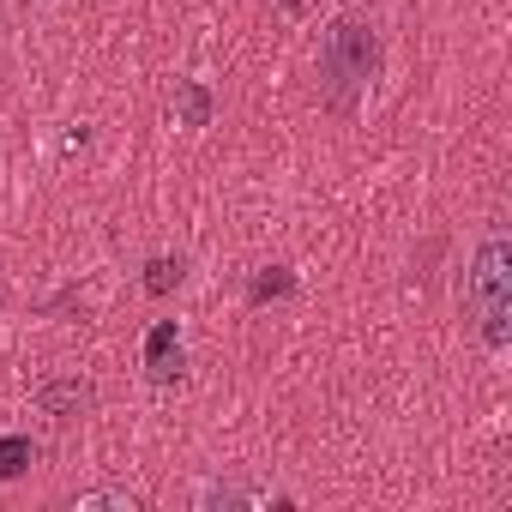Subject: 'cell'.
<instances>
[{
	"instance_id": "ba28073f",
	"label": "cell",
	"mask_w": 512,
	"mask_h": 512,
	"mask_svg": "<svg viewBox=\"0 0 512 512\" xmlns=\"http://www.w3.org/2000/svg\"><path fill=\"white\" fill-rule=\"evenodd\" d=\"M79 512H133V494L127 488H91V494H79Z\"/></svg>"
},
{
	"instance_id": "6da1fadb",
	"label": "cell",
	"mask_w": 512,
	"mask_h": 512,
	"mask_svg": "<svg viewBox=\"0 0 512 512\" xmlns=\"http://www.w3.org/2000/svg\"><path fill=\"white\" fill-rule=\"evenodd\" d=\"M464 308L476 320L482 350L500 362L512 350V241L506 229H482L476 253H470V272H464Z\"/></svg>"
},
{
	"instance_id": "52a82bcc",
	"label": "cell",
	"mask_w": 512,
	"mask_h": 512,
	"mask_svg": "<svg viewBox=\"0 0 512 512\" xmlns=\"http://www.w3.org/2000/svg\"><path fill=\"white\" fill-rule=\"evenodd\" d=\"M181 272H187L181 253H175V260H169V253H157V260L145 266V290H151V296H169V290L181 284Z\"/></svg>"
},
{
	"instance_id": "277c9868",
	"label": "cell",
	"mask_w": 512,
	"mask_h": 512,
	"mask_svg": "<svg viewBox=\"0 0 512 512\" xmlns=\"http://www.w3.org/2000/svg\"><path fill=\"white\" fill-rule=\"evenodd\" d=\"M211 109H217V97H211L205 79H181V85H175V121H181L187 133L211 127Z\"/></svg>"
},
{
	"instance_id": "5b68a950",
	"label": "cell",
	"mask_w": 512,
	"mask_h": 512,
	"mask_svg": "<svg viewBox=\"0 0 512 512\" xmlns=\"http://www.w3.org/2000/svg\"><path fill=\"white\" fill-rule=\"evenodd\" d=\"M37 404H43L49 416H79V410H91V386H85V380H55V386L37 392Z\"/></svg>"
},
{
	"instance_id": "3957f363",
	"label": "cell",
	"mask_w": 512,
	"mask_h": 512,
	"mask_svg": "<svg viewBox=\"0 0 512 512\" xmlns=\"http://www.w3.org/2000/svg\"><path fill=\"white\" fill-rule=\"evenodd\" d=\"M181 368H187L181 320H157V326L145 332V380H151V386H169V380H181Z\"/></svg>"
},
{
	"instance_id": "7a4b0ae2",
	"label": "cell",
	"mask_w": 512,
	"mask_h": 512,
	"mask_svg": "<svg viewBox=\"0 0 512 512\" xmlns=\"http://www.w3.org/2000/svg\"><path fill=\"white\" fill-rule=\"evenodd\" d=\"M374 73H380L374 25L356 19V13H338V19L326 25V43H320V79H326L332 103H338V109H356V103L368 97Z\"/></svg>"
},
{
	"instance_id": "8992f818",
	"label": "cell",
	"mask_w": 512,
	"mask_h": 512,
	"mask_svg": "<svg viewBox=\"0 0 512 512\" xmlns=\"http://www.w3.org/2000/svg\"><path fill=\"white\" fill-rule=\"evenodd\" d=\"M193 500H199V506H260L266 494H260V488H235V482H199Z\"/></svg>"
}]
</instances>
